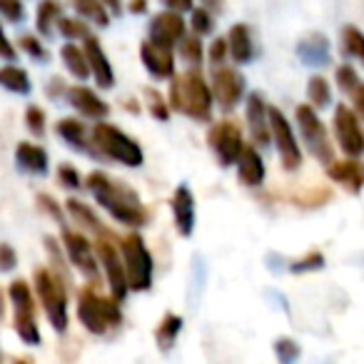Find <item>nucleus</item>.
I'll return each instance as SVG.
<instances>
[{"instance_id":"obj_1","label":"nucleus","mask_w":364,"mask_h":364,"mask_svg":"<svg viewBox=\"0 0 364 364\" xmlns=\"http://www.w3.org/2000/svg\"><path fill=\"white\" fill-rule=\"evenodd\" d=\"M85 188L92 193L97 205L110 213V218L127 228H142L147 223V210L142 208L135 190H130L125 182H117L102 170H92L85 177Z\"/></svg>"},{"instance_id":"obj_2","label":"nucleus","mask_w":364,"mask_h":364,"mask_svg":"<svg viewBox=\"0 0 364 364\" xmlns=\"http://www.w3.org/2000/svg\"><path fill=\"white\" fill-rule=\"evenodd\" d=\"M213 87L208 85L198 68H190L182 75H172L170 97H167L170 110L193 117L195 122H210L213 120Z\"/></svg>"},{"instance_id":"obj_3","label":"nucleus","mask_w":364,"mask_h":364,"mask_svg":"<svg viewBox=\"0 0 364 364\" xmlns=\"http://www.w3.org/2000/svg\"><path fill=\"white\" fill-rule=\"evenodd\" d=\"M77 317H80L82 327L97 337L122 324L120 302L115 297H100L92 284L77 294Z\"/></svg>"},{"instance_id":"obj_4","label":"nucleus","mask_w":364,"mask_h":364,"mask_svg":"<svg viewBox=\"0 0 364 364\" xmlns=\"http://www.w3.org/2000/svg\"><path fill=\"white\" fill-rule=\"evenodd\" d=\"M33 282H36V294L46 309V317L50 319L53 329L65 332L70 319H68V292L63 277L48 267H38L33 272Z\"/></svg>"},{"instance_id":"obj_5","label":"nucleus","mask_w":364,"mask_h":364,"mask_svg":"<svg viewBox=\"0 0 364 364\" xmlns=\"http://www.w3.org/2000/svg\"><path fill=\"white\" fill-rule=\"evenodd\" d=\"M92 145L100 155L110 157L115 162H122L127 167H140L145 155H142V147L132 140L130 135H125L122 130H117L112 122H97L92 127Z\"/></svg>"},{"instance_id":"obj_6","label":"nucleus","mask_w":364,"mask_h":364,"mask_svg":"<svg viewBox=\"0 0 364 364\" xmlns=\"http://www.w3.org/2000/svg\"><path fill=\"white\" fill-rule=\"evenodd\" d=\"M120 252H122V262H125V272H127V284L135 292H147L152 287V262L150 250L145 247V240L137 232H130L120 240Z\"/></svg>"},{"instance_id":"obj_7","label":"nucleus","mask_w":364,"mask_h":364,"mask_svg":"<svg viewBox=\"0 0 364 364\" xmlns=\"http://www.w3.org/2000/svg\"><path fill=\"white\" fill-rule=\"evenodd\" d=\"M294 117H297V127L299 135H302L307 150L312 152V157L322 165H329L334 160V145L329 140V132L324 127V122L319 120L317 107L312 105H297L294 110Z\"/></svg>"},{"instance_id":"obj_8","label":"nucleus","mask_w":364,"mask_h":364,"mask_svg":"<svg viewBox=\"0 0 364 364\" xmlns=\"http://www.w3.org/2000/svg\"><path fill=\"white\" fill-rule=\"evenodd\" d=\"M95 255L97 262L105 269L107 284H110V292L117 302H125L127 292H130V284H127V272H125V262H122V252H120V242L115 240V235H100L95 242Z\"/></svg>"},{"instance_id":"obj_9","label":"nucleus","mask_w":364,"mask_h":364,"mask_svg":"<svg viewBox=\"0 0 364 364\" xmlns=\"http://www.w3.org/2000/svg\"><path fill=\"white\" fill-rule=\"evenodd\" d=\"M269 130H272V140L277 145L279 160H282L284 170L287 172L299 170V165H302V150L297 145L292 125L287 122V117H284V112L279 107H269Z\"/></svg>"},{"instance_id":"obj_10","label":"nucleus","mask_w":364,"mask_h":364,"mask_svg":"<svg viewBox=\"0 0 364 364\" xmlns=\"http://www.w3.org/2000/svg\"><path fill=\"white\" fill-rule=\"evenodd\" d=\"M334 137H337L339 147L347 157H362L364 155V130L359 122L357 112L349 105H337L334 107Z\"/></svg>"},{"instance_id":"obj_11","label":"nucleus","mask_w":364,"mask_h":364,"mask_svg":"<svg viewBox=\"0 0 364 364\" xmlns=\"http://www.w3.org/2000/svg\"><path fill=\"white\" fill-rule=\"evenodd\" d=\"M208 142H210V147H213L215 155H218V160L223 167L235 165L237 157H240V152H242V147H245L242 130H240V125L232 120L215 122L208 132Z\"/></svg>"},{"instance_id":"obj_12","label":"nucleus","mask_w":364,"mask_h":364,"mask_svg":"<svg viewBox=\"0 0 364 364\" xmlns=\"http://www.w3.org/2000/svg\"><path fill=\"white\" fill-rule=\"evenodd\" d=\"M63 245H65V252H68V257H70V262L75 264L85 277H90V279L100 277V264H97L95 245H92L85 235L63 228Z\"/></svg>"},{"instance_id":"obj_13","label":"nucleus","mask_w":364,"mask_h":364,"mask_svg":"<svg viewBox=\"0 0 364 364\" xmlns=\"http://www.w3.org/2000/svg\"><path fill=\"white\" fill-rule=\"evenodd\" d=\"M213 95L225 110H235L245 95V77L240 70L230 65H215L213 70Z\"/></svg>"},{"instance_id":"obj_14","label":"nucleus","mask_w":364,"mask_h":364,"mask_svg":"<svg viewBox=\"0 0 364 364\" xmlns=\"http://www.w3.org/2000/svg\"><path fill=\"white\" fill-rule=\"evenodd\" d=\"M140 60L155 80H172L175 75V55H172L170 46L145 41L140 46Z\"/></svg>"},{"instance_id":"obj_15","label":"nucleus","mask_w":364,"mask_h":364,"mask_svg":"<svg viewBox=\"0 0 364 364\" xmlns=\"http://www.w3.org/2000/svg\"><path fill=\"white\" fill-rule=\"evenodd\" d=\"M245 115H247L250 135H252L255 145H269L272 140V130H269V107L259 92H250L247 105H245Z\"/></svg>"},{"instance_id":"obj_16","label":"nucleus","mask_w":364,"mask_h":364,"mask_svg":"<svg viewBox=\"0 0 364 364\" xmlns=\"http://www.w3.org/2000/svg\"><path fill=\"white\" fill-rule=\"evenodd\" d=\"M185 31H188V23L182 21V13L177 11H162L150 21V41L160 46H177Z\"/></svg>"},{"instance_id":"obj_17","label":"nucleus","mask_w":364,"mask_h":364,"mask_svg":"<svg viewBox=\"0 0 364 364\" xmlns=\"http://www.w3.org/2000/svg\"><path fill=\"white\" fill-rule=\"evenodd\" d=\"M327 175L329 180L342 185L352 195H359L364 190V165L357 157H347V160H339V162L332 160L327 165Z\"/></svg>"},{"instance_id":"obj_18","label":"nucleus","mask_w":364,"mask_h":364,"mask_svg":"<svg viewBox=\"0 0 364 364\" xmlns=\"http://www.w3.org/2000/svg\"><path fill=\"white\" fill-rule=\"evenodd\" d=\"M82 50H85L87 63H90V73L97 85L105 87V90L115 87V73H112V65H110V60H107V55L102 53L100 41H97L95 36H87L85 41H82Z\"/></svg>"},{"instance_id":"obj_19","label":"nucleus","mask_w":364,"mask_h":364,"mask_svg":"<svg viewBox=\"0 0 364 364\" xmlns=\"http://www.w3.org/2000/svg\"><path fill=\"white\" fill-rule=\"evenodd\" d=\"M65 95H68V102H70V105L75 107L82 117L102 120V117H107V112H110V105H107V102H102L100 97H97L95 92H92L90 87H85V85L68 87Z\"/></svg>"},{"instance_id":"obj_20","label":"nucleus","mask_w":364,"mask_h":364,"mask_svg":"<svg viewBox=\"0 0 364 364\" xmlns=\"http://www.w3.org/2000/svg\"><path fill=\"white\" fill-rule=\"evenodd\" d=\"M172 218H175L177 232L182 237H190L195 230V198L188 185H180L172 195Z\"/></svg>"},{"instance_id":"obj_21","label":"nucleus","mask_w":364,"mask_h":364,"mask_svg":"<svg viewBox=\"0 0 364 364\" xmlns=\"http://www.w3.org/2000/svg\"><path fill=\"white\" fill-rule=\"evenodd\" d=\"M235 165H237V177L242 185H247V188H259L264 182L267 170H264V160H262V155L255 150V145H245Z\"/></svg>"},{"instance_id":"obj_22","label":"nucleus","mask_w":364,"mask_h":364,"mask_svg":"<svg viewBox=\"0 0 364 364\" xmlns=\"http://www.w3.org/2000/svg\"><path fill=\"white\" fill-rule=\"evenodd\" d=\"M297 55L304 65L309 68H324L332 60V50H329V41L322 33H312L304 41H299L297 46Z\"/></svg>"},{"instance_id":"obj_23","label":"nucleus","mask_w":364,"mask_h":364,"mask_svg":"<svg viewBox=\"0 0 364 364\" xmlns=\"http://www.w3.org/2000/svg\"><path fill=\"white\" fill-rule=\"evenodd\" d=\"M16 162L23 172H31V175H48V152L43 150L41 145L18 142Z\"/></svg>"},{"instance_id":"obj_24","label":"nucleus","mask_w":364,"mask_h":364,"mask_svg":"<svg viewBox=\"0 0 364 364\" xmlns=\"http://www.w3.org/2000/svg\"><path fill=\"white\" fill-rule=\"evenodd\" d=\"M55 132L77 152H85V155H95V147L87 142V135H85V127H82L80 120L75 117H63V120L55 122Z\"/></svg>"},{"instance_id":"obj_25","label":"nucleus","mask_w":364,"mask_h":364,"mask_svg":"<svg viewBox=\"0 0 364 364\" xmlns=\"http://www.w3.org/2000/svg\"><path fill=\"white\" fill-rule=\"evenodd\" d=\"M228 46H230V55L237 65H245L255 58V41H252V33L245 23H237L232 26L228 36Z\"/></svg>"},{"instance_id":"obj_26","label":"nucleus","mask_w":364,"mask_h":364,"mask_svg":"<svg viewBox=\"0 0 364 364\" xmlns=\"http://www.w3.org/2000/svg\"><path fill=\"white\" fill-rule=\"evenodd\" d=\"M60 58H63V65L68 68V73H70L73 77H77L80 82H85L87 77L92 75L90 73V63H87V55L85 50H82L80 46H75V43H65V46L60 48Z\"/></svg>"},{"instance_id":"obj_27","label":"nucleus","mask_w":364,"mask_h":364,"mask_svg":"<svg viewBox=\"0 0 364 364\" xmlns=\"http://www.w3.org/2000/svg\"><path fill=\"white\" fill-rule=\"evenodd\" d=\"M65 210H68V215H70V218L75 220L77 225H82V228L90 230V232H95L97 237H100V235H112L110 230H107L105 225L100 223V218H97V215L92 213V210L87 208L85 203H80V200L70 198L65 203Z\"/></svg>"},{"instance_id":"obj_28","label":"nucleus","mask_w":364,"mask_h":364,"mask_svg":"<svg viewBox=\"0 0 364 364\" xmlns=\"http://www.w3.org/2000/svg\"><path fill=\"white\" fill-rule=\"evenodd\" d=\"M68 3L82 21H92L97 28L110 26V11L105 8L102 0H68Z\"/></svg>"},{"instance_id":"obj_29","label":"nucleus","mask_w":364,"mask_h":364,"mask_svg":"<svg viewBox=\"0 0 364 364\" xmlns=\"http://www.w3.org/2000/svg\"><path fill=\"white\" fill-rule=\"evenodd\" d=\"M0 87H6L16 95H31V75L18 65H3L0 68Z\"/></svg>"},{"instance_id":"obj_30","label":"nucleus","mask_w":364,"mask_h":364,"mask_svg":"<svg viewBox=\"0 0 364 364\" xmlns=\"http://www.w3.org/2000/svg\"><path fill=\"white\" fill-rule=\"evenodd\" d=\"M63 16V6L58 0H41L36 11V28L43 38L53 36V26H58V18Z\"/></svg>"},{"instance_id":"obj_31","label":"nucleus","mask_w":364,"mask_h":364,"mask_svg":"<svg viewBox=\"0 0 364 364\" xmlns=\"http://www.w3.org/2000/svg\"><path fill=\"white\" fill-rule=\"evenodd\" d=\"M8 297H11L16 314H36V297H33V289L26 279H16L8 287Z\"/></svg>"},{"instance_id":"obj_32","label":"nucleus","mask_w":364,"mask_h":364,"mask_svg":"<svg viewBox=\"0 0 364 364\" xmlns=\"http://www.w3.org/2000/svg\"><path fill=\"white\" fill-rule=\"evenodd\" d=\"M182 324L185 322H182V317H177V314H165V317H162V322L157 324V329H155L157 347H160L162 352H167V349L177 342V334L182 332Z\"/></svg>"},{"instance_id":"obj_33","label":"nucleus","mask_w":364,"mask_h":364,"mask_svg":"<svg viewBox=\"0 0 364 364\" xmlns=\"http://www.w3.org/2000/svg\"><path fill=\"white\" fill-rule=\"evenodd\" d=\"M177 53H180L182 63H188L190 68H200L203 65V36H182L180 43H177Z\"/></svg>"},{"instance_id":"obj_34","label":"nucleus","mask_w":364,"mask_h":364,"mask_svg":"<svg viewBox=\"0 0 364 364\" xmlns=\"http://www.w3.org/2000/svg\"><path fill=\"white\" fill-rule=\"evenodd\" d=\"M339 41H342V53L349 58H357L364 63V33L354 26H344L339 33Z\"/></svg>"},{"instance_id":"obj_35","label":"nucleus","mask_w":364,"mask_h":364,"mask_svg":"<svg viewBox=\"0 0 364 364\" xmlns=\"http://www.w3.org/2000/svg\"><path fill=\"white\" fill-rule=\"evenodd\" d=\"M307 100L312 107H327L329 102H332V85H329L327 80H324L322 75H312L307 82Z\"/></svg>"},{"instance_id":"obj_36","label":"nucleus","mask_w":364,"mask_h":364,"mask_svg":"<svg viewBox=\"0 0 364 364\" xmlns=\"http://www.w3.org/2000/svg\"><path fill=\"white\" fill-rule=\"evenodd\" d=\"M13 324H16V332L23 339V344H31V347L41 344V329L36 324V314H16Z\"/></svg>"},{"instance_id":"obj_37","label":"nucleus","mask_w":364,"mask_h":364,"mask_svg":"<svg viewBox=\"0 0 364 364\" xmlns=\"http://www.w3.org/2000/svg\"><path fill=\"white\" fill-rule=\"evenodd\" d=\"M46 250H48V255H50L53 272L60 274L65 284H70V272H68V264H65V259H63V247L58 245L55 237H50V235L46 237Z\"/></svg>"},{"instance_id":"obj_38","label":"nucleus","mask_w":364,"mask_h":364,"mask_svg":"<svg viewBox=\"0 0 364 364\" xmlns=\"http://www.w3.org/2000/svg\"><path fill=\"white\" fill-rule=\"evenodd\" d=\"M145 97H147V110L155 120L167 122L170 120V102L162 100V95L155 90V87H145Z\"/></svg>"},{"instance_id":"obj_39","label":"nucleus","mask_w":364,"mask_h":364,"mask_svg":"<svg viewBox=\"0 0 364 364\" xmlns=\"http://www.w3.org/2000/svg\"><path fill=\"white\" fill-rule=\"evenodd\" d=\"M58 31H60L68 41H85V38L90 36V28H87L82 21H77V18H63L60 16L58 18Z\"/></svg>"},{"instance_id":"obj_40","label":"nucleus","mask_w":364,"mask_h":364,"mask_svg":"<svg viewBox=\"0 0 364 364\" xmlns=\"http://www.w3.org/2000/svg\"><path fill=\"white\" fill-rule=\"evenodd\" d=\"M193 18H190V28H193L195 36H210L215 31V18H213V11L208 8H193Z\"/></svg>"},{"instance_id":"obj_41","label":"nucleus","mask_w":364,"mask_h":364,"mask_svg":"<svg viewBox=\"0 0 364 364\" xmlns=\"http://www.w3.org/2000/svg\"><path fill=\"white\" fill-rule=\"evenodd\" d=\"M334 82H337L342 92L352 95L354 87L359 85V75H357V70H354L352 65H347V63H344V65H339L337 70H334Z\"/></svg>"},{"instance_id":"obj_42","label":"nucleus","mask_w":364,"mask_h":364,"mask_svg":"<svg viewBox=\"0 0 364 364\" xmlns=\"http://www.w3.org/2000/svg\"><path fill=\"white\" fill-rule=\"evenodd\" d=\"M18 46H21L23 53H28L33 60H43V63L50 60V53H48V48L43 46L36 36H21V38H18Z\"/></svg>"},{"instance_id":"obj_43","label":"nucleus","mask_w":364,"mask_h":364,"mask_svg":"<svg viewBox=\"0 0 364 364\" xmlns=\"http://www.w3.org/2000/svg\"><path fill=\"white\" fill-rule=\"evenodd\" d=\"M322 267H324V255L317 252V250H312V252L304 255L302 259L289 264V272L302 274V272H314V269H322Z\"/></svg>"},{"instance_id":"obj_44","label":"nucleus","mask_w":364,"mask_h":364,"mask_svg":"<svg viewBox=\"0 0 364 364\" xmlns=\"http://www.w3.org/2000/svg\"><path fill=\"white\" fill-rule=\"evenodd\" d=\"M38 205H41V210L43 213H48L53 220H58L60 223V228H65V215H63V205L58 203L53 195H48V193H38Z\"/></svg>"},{"instance_id":"obj_45","label":"nucleus","mask_w":364,"mask_h":364,"mask_svg":"<svg viewBox=\"0 0 364 364\" xmlns=\"http://www.w3.org/2000/svg\"><path fill=\"white\" fill-rule=\"evenodd\" d=\"M26 125L36 137L46 135V112H43V107H38V105L28 107L26 110Z\"/></svg>"},{"instance_id":"obj_46","label":"nucleus","mask_w":364,"mask_h":364,"mask_svg":"<svg viewBox=\"0 0 364 364\" xmlns=\"http://www.w3.org/2000/svg\"><path fill=\"white\" fill-rule=\"evenodd\" d=\"M58 180H60V185H63V188H68V190H80L82 188L80 172H77L70 162H63V165L58 167Z\"/></svg>"},{"instance_id":"obj_47","label":"nucleus","mask_w":364,"mask_h":364,"mask_svg":"<svg viewBox=\"0 0 364 364\" xmlns=\"http://www.w3.org/2000/svg\"><path fill=\"white\" fill-rule=\"evenodd\" d=\"M0 16L11 23H23L26 21V6H23V0H0Z\"/></svg>"},{"instance_id":"obj_48","label":"nucleus","mask_w":364,"mask_h":364,"mask_svg":"<svg viewBox=\"0 0 364 364\" xmlns=\"http://www.w3.org/2000/svg\"><path fill=\"white\" fill-rule=\"evenodd\" d=\"M274 352H277V357L282 359L284 364L294 362V359L299 357L297 342H294V339H289V337H279L277 342H274Z\"/></svg>"},{"instance_id":"obj_49","label":"nucleus","mask_w":364,"mask_h":364,"mask_svg":"<svg viewBox=\"0 0 364 364\" xmlns=\"http://www.w3.org/2000/svg\"><path fill=\"white\" fill-rule=\"evenodd\" d=\"M210 60H213V65H223L225 58L230 55V46H228V38H215L213 46H210Z\"/></svg>"},{"instance_id":"obj_50","label":"nucleus","mask_w":364,"mask_h":364,"mask_svg":"<svg viewBox=\"0 0 364 364\" xmlns=\"http://www.w3.org/2000/svg\"><path fill=\"white\" fill-rule=\"evenodd\" d=\"M18 267V252L11 245H0V272H13Z\"/></svg>"},{"instance_id":"obj_51","label":"nucleus","mask_w":364,"mask_h":364,"mask_svg":"<svg viewBox=\"0 0 364 364\" xmlns=\"http://www.w3.org/2000/svg\"><path fill=\"white\" fill-rule=\"evenodd\" d=\"M0 58H6V60H16L18 50L13 48V43L8 41V36L3 33V23H0Z\"/></svg>"},{"instance_id":"obj_52","label":"nucleus","mask_w":364,"mask_h":364,"mask_svg":"<svg viewBox=\"0 0 364 364\" xmlns=\"http://www.w3.org/2000/svg\"><path fill=\"white\" fill-rule=\"evenodd\" d=\"M162 6L167 11H177V13H190L195 8V0H162Z\"/></svg>"},{"instance_id":"obj_53","label":"nucleus","mask_w":364,"mask_h":364,"mask_svg":"<svg viewBox=\"0 0 364 364\" xmlns=\"http://www.w3.org/2000/svg\"><path fill=\"white\" fill-rule=\"evenodd\" d=\"M352 102H354V110H357L359 115L364 117V82H359V85L354 87V92H352Z\"/></svg>"},{"instance_id":"obj_54","label":"nucleus","mask_w":364,"mask_h":364,"mask_svg":"<svg viewBox=\"0 0 364 364\" xmlns=\"http://www.w3.org/2000/svg\"><path fill=\"white\" fill-rule=\"evenodd\" d=\"M130 13H135V16L147 13V0H130Z\"/></svg>"},{"instance_id":"obj_55","label":"nucleus","mask_w":364,"mask_h":364,"mask_svg":"<svg viewBox=\"0 0 364 364\" xmlns=\"http://www.w3.org/2000/svg\"><path fill=\"white\" fill-rule=\"evenodd\" d=\"M102 3H105V8L112 16H120L122 13V0H102Z\"/></svg>"},{"instance_id":"obj_56","label":"nucleus","mask_w":364,"mask_h":364,"mask_svg":"<svg viewBox=\"0 0 364 364\" xmlns=\"http://www.w3.org/2000/svg\"><path fill=\"white\" fill-rule=\"evenodd\" d=\"M203 8H208V11L220 13V11H223V0H203Z\"/></svg>"},{"instance_id":"obj_57","label":"nucleus","mask_w":364,"mask_h":364,"mask_svg":"<svg viewBox=\"0 0 364 364\" xmlns=\"http://www.w3.org/2000/svg\"><path fill=\"white\" fill-rule=\"evenodd\" d=\"M3 317H6V292L0 287V322H3Z\"/></svg>"}]
</instances>
